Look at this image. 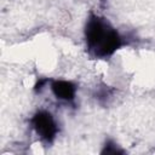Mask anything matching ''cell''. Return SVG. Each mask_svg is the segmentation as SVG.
<instances>
[{
  "mask_svg": "<svg viewBox=\"0 0 155 155\" xmlns=\"http://www.w3.org/2000/svg\"><path fill=\"white\" fill-rule=\"evenodd\" d=\"M85 39L88 52L97 58L111 56L122 45L117 30L104 18L91 13L85 27Z\"/></svg>",
  "mask_w": 155,
  "mask_h": 155,
  "instance_id": "1",
  "label": "cell"
},
{
  "mask_svg": "<svg viewBox=\"0 0 155 155\" xmlns=\"http://www.w3.org/2000/svg\"><path fill=\"white\" fill-rule=\"evenodd\" d=\"M30 122L34 131L36 132V134L40 137L41 140L51 143L56 138L58 133V125L54 121L51 113L46 110H40L33 116Z\"/></svg>",
  "mask_w": 155,
  "mask_h": 155,
  "instance_id": "2",
  "label": "cell"
},
{
  "mask_svg": "<svg viewBox=\"0 0 155 155\" xmlns=\"http://www.w3.org/2000/svg\"><path fill=\"white\" fill-rule=\"evenodd\" d=\"M51 90L57 99L64 102H73L76 93V86L71 81H65V80L52 81Z\"/></svg>",
  "mask_w": 155,
  "mask_h": 155,
  "instance_id": "3",
  "label": "cell"
},
{
  "mask_svg": "<svg viewBox=\"0 0 155 155\" xmlns=\"http://www.w3.org/2000/svg\"><path fill=\"white\" fill-rule=\"evenodd\" d=\"M114 90L108 87V86H102V87H98L96 93H94V97L98 101L99 104L102 105H105L109 103V101L113 99V96H114Z\"/></svg>",
  "mask_w": 155,
  "mask_h": 155,
  "instance_id": "4",
  "label": "cell"
},
{
  "mask_svg": "<svg viewBox=\"0 0 155 155\" xmlns=\"http://www.w3.org/2000/svg\"><path fill=\"white\" fill-rule=\"evenodd\" d=\"M124 151L116 147V144L111 140H107L104 149L102 150V154H122Z\"/></svg>",
  "mask_w": 155,
  "mask_h": 155,
  "instance_id": "5",
  "label": "cell"
},
{
  "mask_svg": "<svg viewBox=\"0 0 155 155\" xmlns=\"http://www.w3.org/2000/svg\"><path fill=\"white\" fill-rule=\"evenodd\" d=\"M48 81H50L48 79H39V81H38V82L35 84V87H34V91H35L36 93H38V92L40 93V92H41V91L44 90V87L46 86V84H47Z\"/></svg>",
  "mask_w": 155,
  "mask_h": 155,
  "instance_id": "6",
  "label": "cell"
}]
</instances>
